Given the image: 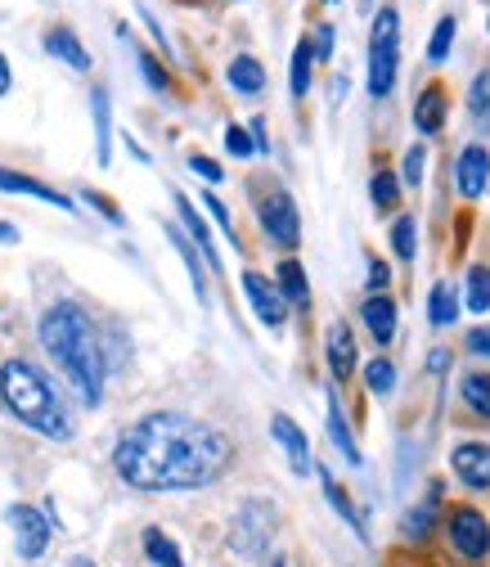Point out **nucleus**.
Returning a JSON list of instances; mask_svg holds the SVG:
<instances>
[{
  "label": "nucleus",
  "mask_w": 490,
  "mask_h": 567,
  "mask_svg": "<svg viewBox=\"0 0 490 567\" xmlns=\"http://www.w3.org/2000/svg\"><path fill=\"white\" fill-rule=\"evenodd\" d=\"M243 293H248V302H252V311H257V320L265 324V329H284V320H289V302L279 298V289L261 275V270H243Z\"/></svg>",
  "instance_id": "9"
},
{
  "label": "nucleus",
  "mask_w": 490,
  "mask_h": 567,
  "mask_svg": "<svg viewBox=\"0 0 490 567\" xmlns=\"http://www.w3.org/2000/svg\"><path fill=\"white\" fill-rule=\"evenodd\" d=\"M270 433H274V442H279V446H284V455H289V464H293V473H298V477H306V473L315 468L311 446H306V433L298 429V423H293L289 414H274V419H270Z\"/></svg>",
  "instance_id": "14"
},
{
  "label": "nucleus",
  "mask_w": 490,
  "mask_h": 567,
  "mask_svg": "<svg viewBox=\"0 0 490 567\" xmlns=\"http://www.w3.org/2000/svg\"><path fill=\"white\" fill-rule=\"evenodd\" d=\"M320 486H324V495H329V505H333V514L346 523V527H352L361 540H369V527H365V518L356 514V505H352V495H346L342 486H337V477L329 473V468H320Z\"/></svg>",
  "instance_id": "21"
},
{
  "label": "nucleus",
  "mask_w": 490,
  "mask_h": 567,
  "mask_svg": "<svg viewBox=\"0 0 490 567\" xmlns=\"http://www.w3.org/2000/svg\"><path fill=\"white\" fill-rule=\"evenodd\" d=\"M226 82H230L239 95H261V91H265V68H261V59L239 54V59L226 68Z\"/></svg>",
  "instance_id": "24"
},
{
  "label": "nucleus",
  "mask_w": 490,
  "mask_h": 567,
  "mask_svg": "<svg viewBox=\"0 0 490 567\" xmlns=\"http://www.w3.org/2000/svg\"><path fill=\"white\" fill-rule=\"evenodd\" d=\"M361 320H365V329L378 347H387L396 338V302L387 293H369L365 307H361Z\"/></svg>",
  "instance_id": "15"
},
{
  "label": "nucleus",
  "mask_w": 490,
  "mask_h": 567,
  "mask_svg": "<svg viewBox=\"0 0 490 567\" xmlns=\"http://www.w3.org/2000/svg\"><path fill=\"white\" fill-rule=\"evenodd\" d=\"M455 32H459V23H455V14H446V19L437 23L432 41H428V59H432V63H446V54H450V45H455Z\"/></svg>",
  "instance_id": "35"
},
{
  "label": "nucleus",
  "mask_w": 490,
  "mask_h": 567,
  "mask_svg": "<svg viewBox=\"0 0 490 567\" xmlns=\"http://www.w3.org/2000/svg\"><path fill=\"white\" fill-rule=\"evenodd\" d=\"M274 527H279V514L270 501H243L230 518V549L239 558H261L274 540Z\"/></svg>",
  "instance_id": "5"
},
{
  "label": "nucleus",
  "mask_w": 490,
  "mask_h": 567,
  "mask_svg": "<svg viewBox=\"0 0 490 567\" xmlns=\"http://www.w3.org/2000/svg\"><path fill=\"white\" fill-rule=\"evenodd\" d=\"M265 567H289V563H284V558H270V563H265Z\"/></svg>",
  "instance_id": "49"
},
{
  "label": "nucleus",
  "mask_w": 490,
  "mask_h": 567,
  "mask_svg": "<svg viewBox=\"0 0 490 567\" xmlns=\"http://www.w3.org/2000/svg\"><path fill=\"white\" fill-rule=\"evenodd\" d=\"M324 361H329V374L337 383H346L356 374V333L346 320H333L329 333H324Z\"/></svg>",
  "instance_id": "11"
},
{
  "label": "nucleus",
  "mask_w": 490,
  "mask_h": 567,
  "mask_svg": "<svg viewBox=\"0 0 490 567\" xmlns=\"http://www.w3.org/2000/svg\"><path fill=\"white\" fill-rule=\"evenodd\" d=\"M91 113H95V150H100V167L113 163V131H108V91L95 86L91 91Z\"/></svg>",
  "instance_id": "25"
},
{
  "label": "nucleus",
  "mask_w": 490,
  "mask_h": 567,
  "mask_svg": "<svg viewBox=\"0 0 490 567\" xmlns=\"http://www.w3.org/2000/svg\"><path fill=\"white\" fill-rule=\"evenodd\" d=\"M387 284H392V270H387V261L369 257V293H383Z\"/></svg>",
  "instance_id": "43"
},
{
  "label": "nucleus",
  "mask_w": 490,
  "mask_h": 567,
  "mask_svg": "<svg viewBox=\"0 0 490 567\" xmlns=\"http://www.w3.org/2000/svg\"><path fill=\"white\" fill-rule=\"evenodd\" d=\"M189 172H198L207 185H221L226 181V172H221V163H212L207 154H189Z\"/></svg>",
  "instance_id": "40"
},
{
  "label": "nucleus",
  "mask_w": 490,
  "mask_h": 567,
  "mask_svg": "<svg viewBox=\"0 0 490 567\" xmlns=\"http://www.w3.org/2000/svg\"><path fill=\"white\" fill-rule=\"evenodd\" d=\"M311 63H315V54H311V41L302 37L298 50H293V68H289V91H293V100H306V91H311Z\"/></svg>",
  "instance_id": "31"
},
{
  "label": "nucleus",
  "mask_w": 490,
  "mask_h": 567,
  "mask_svg": "<svg viewBox=\"0 0 490 567\" xmlns=\"http://www.w3.org/2000/svg\"><path fill=\"white\" fill-rule=\"evenodd\" d=\"M437 514H441V482H432L428 495L418 501V509H409V518H405V536H409V540H424V536L432 532Z\"/></svg>",
  "instance_id": "23"
},
{
  "label": "nucleus",
  "mask_w": 490,
  "mask_h": 567,
  "mask_svg": "<svg viewBox=\"0 0 490 567\" xmlns=\"http://www.w3.org/2000/svg\"><path fill=\"white\" fill-rule=\"evenodd\" d=\"M392 248H396L400 261H414V252H418V221H414V217H396V226H392Z\"/></svg>",
  "instance_id": "34"
},
{
  "label": "nucleus",
  "mask_w": 490,
  "mask_h": 567,
  "mask_svg": "<svg viewBox=\"0 0 490 567\" xmlns=\"http://www.w3.org/2000/svg\"><path fill=\"white\" fill-rule=\"evenodd\" d=\"M463 347H468V357H477V361H490V324H477V329H468V333H463Z\"/></svg>",
  "instance_id": "39"
},
{
  "label": "nucleus",
  "mask_w": 490,
  "mask_h": 567,
  "mask_svg": "<svg viewBox=\"0 0 490 567\" xmlns=\"http://www.w3.org/2000/svg\"><path fill=\"white\" fill-rule=\"evenodd\" d=\"M67 567H95L91 558H73V563H67Z\"/></svg>",
  "instance_id": "48"
},
{
  "label": "nucleus",
  "mask_w": 490,
  "mask_h": 567,
  "mask_svg": "<svg viewBox=\"0 0 490 567\" xmlns=\"http://www.w3.org/2000/svg\"><path fill=\"white\" fill-rule=\"evenodd\" d=\"M145 558H149L154 567H185V558H180L176 540H171L167 532H158V527H149V532H145Z\"/></svg>",
  "instance_id": "30"
},
{
  "label": "nucleus",
  "mask_w": 490,
  "mask_h": 567,
  "mask_svg": "<svg viewBox=\"0 0 490 567\" xmlns=\"http://www.w3.org/2000/svg\"><path fill=\"white\" fill-rule=\"evenodd\" d=\"M446 117H450V91L441 82H428L414 100V126L418 135H441L446 131Z\"/></svg>",
  "instance_id": "13"
},
{
  "label": "nucleus",
  "mask_w": 490,
  "mask_h": 567,
  "mask_svg": "<svg viewBox=\"0 0 490 567\" xmlns=\"http://www.w3.org/2000/svg\"><path fill=\"white\" fill-rule=\"evenodd\" d=\"M0 401H6V410L19 423H28L32 433H41L50 442H73V414H67L63 396L32 361L14 357L0 365Z\"/></svg>",
  "instance_id": "3"
},
{
  "label": "nucleus",
  "mask_w": 490,
  "mask_h": 567,
  "mask_svg": "<svg viewBox=\"0 0 490 567\" xmlns=\"http://www.w3.org/2000/svg\"><path fill=\"white\" fill-rule=\"evenodd\" d=\"M230 464V433L180 410H154L135 419L113 446V468L135 491H198L226 477Z\"/></svg>",
  "instance_id": "1"
},
{
  "label": "nucleus",
  "mask_w": 490,
  "mask_h": 567,
  "mask_svg": "<svg viewBox=\"0 0 490 567\" xmlns=\"http://www.w3.org/2000/svg\"><path fill=\"white\" fill-rule=\"evenodd\" d=\"M396 388V365L387 361V357H374L369 365H365V392H374V396H387Z\"/></svg>",
  "instance_id": "33"
},
{
  "label": "nucleus",
  "mask_w": 490,
  "mask_h": 567,
  "mask_svg": "<svg viewBox=\"0 0 490 567\" xmlns=\"http://www.w3.org/2000/svg\"><path fill=\"white\" fill-rule=\"evenodd\" d=\"M369 198H374V207L383 212H396L400 207V181H396V172H387V167H378L374 176H369Z\"/></svg>",
  "instance_id": "29"
},
{
  "label": "nucleus",
  "mask_w": 490,
  "mask_h": 567,
  "mask_svg": "<svg viewBox=\"0 0 490 567\" xmlns=\"http://www.w3.org/2000/svg\"><path fill=\"white\" fill-rule=\"evenodd\" d=\"M463 302H468L472 316H486V311H490V266H486V261H477V266L468 270Z\"/></svg>",
  "instance_id": "27"
},
{
  "label": "nucleus",
  "mask_w": 490,
  "mask_h": 567,
  "mask_svg": "<svg viewBox=\"0 0 490 567\" xmlns=\"http://www.w3.org/2000/svg\"><path fill=\"white\" fill-rule=\"evenodd\" d=\"M226 150H230L234 158H252V154H257V145H252V135H248L243 126H234V122L226 126Z\"/></svg>",
  "instance_id": "38"
},
{
  "label": "nucleus",
  "mask_w": 490,
  "mask_h": 567,
  "mask_svg": "<svg viewBox=\"0 0 490 567\" xmlns=\"http://www.w3.org/2000/svg\"><path fill=\"white\" fill-rule=\"evenodd\" d=\"M45 54H54L59 63H67L73 73H91L86 45L77 41V32H67V28H50V32H45Z\"/></svg>",
  "instance_id": "18"
},
{
  "label": "nucleus",
  "mask_w": 490,
  "mask_h": 567,
  "mask_svg": "<svg viewBox=\"0 0 490 567\" xmlns=\"http://www.w3.org/2000/svg\"><path fill=\"white\" fill-rule=\"evenodd\" d=\"M329 442L342 451L346 464L361 468V446H356L352 429H346V414H342V405H337V392H329Z\"/></svg>",
  "instance_id": "22"
},
{
  "label": "nucleus",
  "mask_w": 490,
  "mask_h": 567,
  "mask_svg": "<svg viewBox=\"0 0 490 567\" xmlns=\"http://www.w3.org/2000/svg\"><path fill=\"white\" fill-rule=\"evenodd\" d=\"M6 523L14 527L19 558L37 563V558L50 549V518H45L37 505H10V509H6Z\"/></svg>",
  "instance_id": "8"
},
{
  "label": "nucleus",
  "mask_w": 490,
  "mask_h": 567,
  "mask_svg": "<svg viewBox=\"0 0 490 567\" xmlns=\"http://www.w3.org/2000/svg\"><path fill=\"white\" fill-rule=\"evenodd\" d=\"M139 73H145V82L154 91H171V78H167V68L154 59V54H139Z\"/></svg>",
  "instance_id": "37"
},
{
  "label": "nucleus",
  "mask_w": 490,
  "mask_h": 567,
  "mask_svg": "<svg viewBox=\"0 0 490 567\" xmlns=\"http://www.w3.org/2000/svg\"><path fill=\"white\" fill-rule=\"evenodd\" d=\"M202 207H207V212H212V221H217V226H221V230H226V235L234 239V221H230V212H226V203H221L217 194H202Z\"/></svg>",
  "instance_id": "42"
},
{
  "label": "nucleus",
  "mask_w": 490,
  "mask_h": 567,
  "mask_svg": "<svg viewBox=\"0 0 490 567\" xmlns=\"http://www.w3.org/2000/svg\"><path fill=\"white\" fill-rule=\"evenodd\" d=\"M167 235H171V244H176V252L185 257V266H189V275H194V293H198V302L207 307V275H202V261H198V248L176 230V226H167Z\"/></svg>",
  "instance_id": "32"
},
{
  "label": "nucleus",
  "mask_w": 490,
  "mask_h": 567,
  "mask_svg": "<svg viewBox=\"0 0 490 567\" xmlns=\"http://www.w3.org/2000/svg\"><path fill=\"white\" fill-rule=\"evenodd\" d=\"M424 167H428V150H424V145L405 150V163H400V181L418 189V185H424Z\"/></svg>",
  "instance_id": "36"
},
{
  "label": "nucleus",
  "mask_w": 490,
  "mask_h": 567,
  "mask_svg": "<svg viewBox=\"0 0 490 567\" xmlns=\"http://www.w3.org/2000/svg\"><path fill=\"white\" fill-rule=\"evenodd\" d=\"M446 365H450V351H446V347H432V351H428V370H432V374H446Z\"/></svg>",
  "instance_id": "45"
},
{
  "label": "nucleus",
  "mask_w": 490,
  "mask_h": 567,
  "mask_svg": "<svg viewBox=\"0 0 490 567\" xmlns=\"http://www.w3.org/2000/svg\"><path fill=\"white\" fill-rule=\"evenodd\" d=\"M176 212H180V221H185V230H189V244L198 248V257L212 266V270H221V252L212 248V235H207V226L198 221V212H194V203L185 198V194H176Z\"/></svg>",
  "instance_id": "20"
},
{
  "label": "nucleus",
  "mask_w": 490,
  "mask_h": 567,
  "mask_svg": "<svg viewBox=\"0 0 490 567\" xmlns=\"http://www.w3.org/2000/svg\"><path fill=\"white\" fill-rule=\"evenodd\" d=\"M459 405L468 419L477 423H490V374L486 370H472L459 379Z\"/></svg>",
  "instance_id": "19"
},
{
  "label": "nucleus",
  "mask_w": 490,
  "mask_h": 567,
  "mask_svg": "<svg viewBox=\"0 0 490 567\" xmlns=\"http://www.w3.org/2000/svg\"><path fill=\"white\" fill-rule=\"evenodd\" d=\"M10 82H14V73H10V59H6V54H0V100H6Z\"/></svg>",
  "instance_id": "46"
},
{
  "label": "nucleus",
  "mask_w": 490,
  "mask_h": 567,
  "mask_svg": "<svg viewBox=\"0 0 490 567\" xmlns=\"http://www.w3.org/2000/svg\"><path fill=\"white\" fill-rule=\"evenodd\" d=\"M86 198H91V203H95V207H100V212H104V217H108V221H113V226H122V212H117V207H113V203H108V198H104V194H95V189H91V194H86Z\"/></svg>",
  "instance_id": "44"
},
{
  "label": "nucleus",
  "mask_w": 490,
  "mask_h": 567,
  "mask_svg": "<svg viewBox=\"0 0 490 567\" xmlns=\"http://www.w3.org/2000/svg\"><path fill=\"white\" fill-rule=\"evenodd\" d=\"M329 6H333V0H329Z\"/></svg>",
  "instance_id": "50"
},
{
  "label": "nucleus",
  "mask_w": 490,
  "mask_h": 567,
  "mask_svg": "<svg viewBox=\"0 0 490 567\" xmlns=\"http://www.w3.org/2000/svg\"><path fill=\"white\" fill-rule=\"evenodd\" d=\"M468 117H472V126L490 131V68H481L468 86Z\"/></svg>",
  "instance_id": "28"
},
{
  "label": "nucleus",
  "mask_w": 490,
  "mask_h": 567,
  "mask_svg": "<svg viewBox=\"0 0 490 567\" xmlns=\"http://www.w3.org/2000/svg\"><path fill=\"white\" fill-rule=\"evenodd\" d=\"M37 338L45 347V357L59 365V374L73 383V392L86 405H100L104 379H108V357H104V342H100L91 316L77 302H54L41 316Z\"/></svg>",
  "instance_id": "2"
},
{
  "label": "nucleus",
  "mask_w": 490,
  "mask_h": 567,
  "mask_svg": "<svg viewBox=\"0 0 490 567\" xmlns=\"http://www.w3.org/2000/svg\"><path fill=\"white\" fill-rule=\"evenodd\" d=\"M0 244H19V230H14V226H6V221H0Z\"/></svg>",
  "instance_id": "47"
},
{
  "label": "nucleus",
  "mask_w": 490,
  "mask_h": 567,
  "mask_svg": "<svg viewBox=\"0 0 490 567\" xmlns=\"http://www.w3.org/2000/svg\"><path fill=\"white\" fill-rule=\"evenodd\" d=\"M0 189H6V194H28V198H41V203H54L59 212H73V198H67V194L50 189V185H45V181H37V176L10 172V167H0Z\"/></svg>",
  "instance_id": "16"
},
{
  "label": "nucleus",
  "mask_w": 490,
  "mask_h": 567,
  "mask_svg": "<svg viewBox=\"0 0 490 567\" xmlns=\"http://www.w3.org/2000/svg\"><path fill=\"white\" fill-rule=\"evenodd\" d=\"M274 289H279V298H284L289 307H298V311H306L311 307V284H306V270H302V261L298 257H284L279 261V270H274Z\"/></svg>",
  "instance_id": "17"
},
{
  "label": "nucleus",
  "mask_w": 490,
  "mask_h": 567,
  "mask_svg": "<svg viewBox=\"0 0 490 567\" xmlns=\"http://www.w3.org/2000/svg\"><path fill=\"white\" fill-rule=\"evenodd\" d=\"M306 41H311V54H315L320 63H329V59H333V28H329V23H320Z\"/></svg>",
  "instance_id": "41"
},
{
  "label": "nucleus",
  "mask_w": 490,
  "mask_h": 567,
  "mask_svg": "<svg viewBox=\"0 0 490 567\" xmlns=\"http://www.w3.org/2000/svg\"><path fill=\"white\" fill-rule=\"evenodd\" d=\"M257 217H261V230H265V239L274 248H289L293 252L302 244V217H298V203H293L289 189H270L261 198V207H257Z\"/></svg>",
  "instance_id": "7"
},
{
  "label": "nucleus",
  "mask_w": 490,
  "mask_h": 567,
  "mask_svg": "<svg viewBox=\"0 0 490 567\" xmlns=\"http://www.w3.org/2000/svg\"><path fill=\"white\" fill-rule=\"evenodd\" d=\"M455 185L463 198H481L490 189V150L486 145H463L459 150V163H455Z\"/></svg>",
  "instance_id": "10"
},
{
  "label": "nucleus",
  "mask_w": 490,
  "mask_h": 567,
  "mask_svg": "<svg viewBox=\"0 0 490 567\" xmlns=\"http://www.w3.org/2000/svg\"><path fill=\"white\" fill-rule=\"evenodd\" d=\"M396 68H400V14L387 6L374 19V37H369V95L387 100L396 86Z\"/></svg>",
  "instance_id": "4"
},
{
  "label": "nucleus",
  "mask_w": 490,
  "mask_h": 567,
  "mask_svg": "<svg viewBox=\"0 0 490 567\" xmlns=\"http://www.w3.org/2000/svg\"><path fill=\"white\" fill-rule=\"evenodd\" d=\"M450 464L468 491H490V446L486 442H459L450 451Z\"/></svg>",
  "instance_id": "12"
},
{
  "label": "nucleus",
  "mask_w": 490,
  "mask_h": 567,
  "mask_svg": "<svg viewBox=\"0 0 490 567\" xmlns=\"http://www.w3.org/2000/svg\"><path fill=\"white\" fill-rule=\"evenodd\" d=\"M446 536H450V549L463 558V563H486L490 554V523L477 505H455L446 514Z\"/></svg>",
  "instance_id": "6"
},
{
  "label": "nucleus",
  "mask_w": 490,
  "mask_h": 567,
  "mask_svg": "<svg viewBox=\"0 0 490 567\" xmlns=\"http://www.w3.org/2000/svg\"><path fill=\"white\" fill-rule=\"evenodd\" d=\"M455 316H459L455 284L450 279H437L432 284V298H428V320H432V329H446V324H455Z\"/></svg>",
  "instance_id": "26"
}]
</instances>
